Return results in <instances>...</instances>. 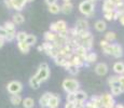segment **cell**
I'll use <instances>...</instances> for the list:
<instances>
[{"mask_svg": "<svg viewBox=\"0 0 124 108\" xmlns=\"http://www.w3.org/2000/svg\"><path fill=\"white\" fill-rule=\"evenodd\" d=\"M43 37H44V40L46 42H54L56 40V38H57V33L51 32V30H49V32L44 33Z\"/></svg>", "mask_w": 124, "mask_h": 108, "instance_id": "17", "label": "cell"}, {"mask_svg": "<svg viewBox=\"0 0 124 108\" xmlns=\"http://www.w3.org/2000/svg\"><path fill=\"white\" fill-rule=\"evenodd\" d=\"M94 27H95V29H96L97 32H99V33H102V32H105V30H106V28H107L106 22H105V21H102V20H99V21H97L96 23H95Z\"/></svg>", "mask_w": 124, "mask_h": 108, "instance_id": "21", "label": "cell"}, {"mask_svg": "<svg viewBox=\"0 0 124 108\" xmlns=\"http://www.w3.org/2000/svg\"><path fill=\"white\" fill-rule=\"evenodd\" d=\"M123 2H124V0H123Z\"/></svg>", "mask_w": 124, "mask_h": 108, "instance_id": "51", "label": "cell"}, {"mask_svg": "<svg viewBox=\"0 0 124 108\" xmlns=\"http://www.w3.org/2000/svg\"><path fill=\"white\" fill-rule=\"evenodd\" d=\"M75 95H76V100H78V102H83L84 103L85 100H86V98H87V94L82 90H79L78 92H76Z\"/></svg>", "mask_w": 124, "mask_h": 108, "instance_id": "22", "label": "cell"}, {"mask_svg": "<svg viewBox=\"0 0 124 108\" xmlns=\"http://www.w3.org/2000/svg\"><path fill=\"white\" fill-rule=\"evenodd\" d=\"M32 1H35V0H27V2H32Z\"/></svg>", "mask_w": 124, "mask_h": 108, "instance_id": "50", "label": "cell"}, {"mask_svg": "<svg viewBox=\"0 0 124 108\" xmlns=\"http://www.w3.org/2000/svg\"><path fill=\"white\" fill-rule=\"evenodd\" d=\"M54 62H55V64L57 65V66H66V64L69 62V59L67 58V57L65 56H62V55H58L57 57H55L54 58Z\"/></svg>", "mask_w": 124, "mask_h": 108, "instance_id": "20", "label": "cell"}, {"mask_svg": "<svg viewBox=\"0 0 124 108\" xmlns=\"http://www.w3.org/2000/svg\"><path fill=\"white\" fill-rule=\"evenodd\" d=\"M96 59H97V54L94 53V52H90V53H87V55H86L85 62H86L87 64H92V63H95Z\"/></svg>", "mask_w": 124, "mask_h": 108, "instance_id": "27", "label": "cell"}, {"mask_svg": "<svg viewBox=\"0 0 124 108\" xmlns=\"http://www.w3.org/2000/svg\"><path fill=\"white\" fill-rule=\"evenodd\" d=\"M111 89V94L113 95V96H118V95L122 94L123 91L121 88H110Z\"/></svg>", "mask_w": 124, "mask_h": 108, "instance_id": "34", "label": "cell"}, {"mask_svg": "<svg viewBox=\"0 0 124 108\" xmlns=\"http://www.w3.org/2000/svg\"><path fill=\"white\" fill-rule=\"evenodd\" d=\"M95 73L98 76H105L108 73V66L105 63H99L95 66Z\"/></svg>", "mask_w": 124, "mask_h": 108, "instance_id": "8", "label": "cell"}, {"mask_svg": "<svg viewBox=\"0 0 124 108\" xmlns=\"http://www.w3.org/2000/svg\"><path fill=\"white\" fill-rule=\"evenodd\" d=\"M10 102L14 106H18L20 104L23 103V98L20 94H14V95H11L10 96Z\"/></svg>", "mask_w": 124, "mask_h": 108, "instance_id": "19", "label": "cell"}, {"mask_svg": "<svg viewBox=\"0 0 124 108\" xmlns=\"http://www.w3.org/2000/svg\"><path fill=\"white\" fill-rule=\"evenodd\" d=\"M27 36L28 35L25 32H18L16 33V40H17V42H24L27 39Z\"/></svg>", "mask_w": 124, "mask_h": 108, "instance_id": "30", "label": "cell"}, {"mask_svg": "<svg viewBox=\"0 0 124 108\" xmlns=\"http://www.w3.org/2000/svg\"><path fill=\"white\" fill-rule=\"evenodd\" d=\"M53 96V94L50 92H45L44 94L41 95V97L39 98V105L41 108H47L49 107V103H50V100L51 97Z\"/></svg>", "mask_w": 124, "mask_h": 108, "instance_id": "7", "label": "cell"}, {"mask_svg": "<svg viewBox=\"0 0 124 108\" xmlns=\"http://www.w3.org/2000/svg\"><path fill=\"white\" fill-rule=\"evenodd\" d=\"M7 36H8V33H7L6 29H4V27H3V26H2V27H0V38L6 39Z\"/></svg>", "mask_w": 124, "mask_h": 108, "instance_id": "36", "label": "cell"}, {"mask_svg": "<svg viewBox=\"0 0 124 108\" xmlns=\"http://www.w3.org/2000/svg\"><path fill=\"white\" fill-rule=\"evenodd\" d=\"M114 14H116V11L114 12H104V17H105V20H107V21H112V20H114Z\"/></svg>", "mask_w": 124, "mask_h": 108, "instance_id": "32", "label": "cell"}, {"mask_svg": "<svg viewBox=\"0 0 124 108\" xmlns=\"http://www.w3.org/2000/svg\"><path fill=\"white\" fill-rule=\"evenodd\" d=\"M101 102L102 108H114L116 107V100H114V98H113V95L109 94V93L101 95Z\"/></svg>", "mask_w": 124, "mask_h": 108, "instance_id": "4", "label": "cell"}, {"mask_svg": "<svg viewBox=\"0 0 124 108\" xmlns=\"http://www.w3.org/2000/svg\"><path fill=\"white\" fill-rule=\"evenodd\" d=\"M38 78V80L40 82H44L49 79L50 77V68H49V65L46 63H41L39 65V68H38L37 74L35 75Z\"/></svg>", "mask_w": 124, "mask_h": 108, "instance_id": "2", "label": "cell"}, {"mask_svg": "<svg viewBox=\"0 0 124 108\" xmlns=\"http://www.w3.org/2000/svg\"><path fill=\"white\" fill-rule=\"evenodd\" d=\"M113 71L116 74H118L119 76L124 75V63H122V62H116V63H114Z\"/></svg>", "mask_w": 124, "mask_h": 108, "instance_id": "15", "label": "cell"}, {"mask_svg": "<svg viewBox=\"0 0 124 108\" xmlns=\"http://www.w3.org/2000/svg\"><path fill=\"white\" fill-rule=\"evenodd\" d=\"M65 108H76V104H75V102H66V104H65Z\"/></svg>", "mask_w": 124, "mask_h": 108, "instance_id": "39", "label": "cell"}, {"mask_svg": "<svg viewBox=\"0 0 124 108\" xmlns=\"http://www.w3.org/2000/svg\"><path fill=\"white\" fill-rule=\"evenodd\" d=\"M62 86H63L64 91H65L67 94L69 93H76L79 91L80 89V83L78 80L76 79H65L62 83Z\"/></svg>", "mask_w": 124, "mask_h": 108, "instance_id": "1", "label": "cell"}, {"mask_svg": "<svg viewBox=\"0 0 124 108\" xmlns=\"http://www.w3.org/2000/svg\"><path fill=\"white\" fill-rule=\"evenodd\" d=\"M79 10H80V12L83 14V15L89 16V17H90V16H92L93 14H94V12H95L94 3L84 0V1H82L79 4Z\"/></svg>", "mask_w": 124, "mask_h": 108, "instance_id": "3", "label": "cell"}, {"mask_svg": "<svg viewBox=\"0 0 124 108\" xmlns=\"http://www.w3.org/2000/svg\"><path fill=\"white\" fill-rule=\"evenodd\" d=\"M49 12L51 14H58L61 12V6L57 3H54L52 6H49Z\"/></svg>", "mask_w": 124, "mask_h": 108, "instance_id": "28", "label": "cell"}, {"mask_svg": "<svg viewBox=\"0 0 124 108\" xmlns=\"http://www.w3.org/2000/svg\"><path fill=\"white\" fill-rule=\"evenodd\" d=\"M112 44H113V54H112V56L116 57V58H119V57H121L123 55L122 47H121L120 44H118V43H112Z\"/></svg>", "mask_w": 124, "mask_h": 108, "instance_id": "14", "label": "cell"}, {"mask_svg": "<svg viewBox=\"0 0 124 108\" xmlns=\"http://www.w3.org/2000/svg\"><path fill=\"white\" fill-rule=\"evenodd\" d=\"M13 9L16 11H22L27 3V0H11Z\"/></svg>", "mask_w": 124, "mask_h": 108, "instance_id": "11", "label": "cell"}, {"mask_svg": "<svg viewBox=\"0 0 124 108\" xmlns=\"http://www.w3.org/2000/svg\"><path fill=\"white\" fill-rule=\"evenodd\" d=\"M4 42H6V39H3V38H0V49L3 47Z\"/></svg>", "mask_w": 124, "mask_h": 108, "instance_id": "45", "label": "cell"}, {"mask_svg": "<svg viewBox=\"0 0 124 108\" xmlns=\"http://www.w3.org/2000/svg\"><path fill=\"white\" fill-rule=\"evenodd\" d=\"M119 21H120V24H121V25L124 26V13L120 15V17H119Z\"/></svg>", "mask_w": 124, "mask_h": 108, "instance_id": "43", "label": "cell"}, {"mask_svg": "<svg viewBox=\"0 0 124 108\" xmlns=\"http://www.w3.org/2000/svg\"><path fill=\"white\" fill-rule=\"evenodd\" d=\"M111 44V43L110 42H109V41H107V40H101V47L102 48V49H105V48H107V47H108V45H110Z\"/></svg>", "mask_w": 124, "mask_h": 108, "instance_id": "38", "label": "cell"}, {"mask_svg": "<svg viewBox=\"0 0 124 108\" xmlns=\"http://www.w3.org/2000/svg\"><path fill=\"white\" fill-rule=\"evenodd\" d=\"M116 10V4L112 1L109 0H105L104 4H102V11L104 12H114Z\"/></svg>", "mask_w": 124, "mask_h": 108, "instance_id": "9", "label": "cell"}, {"mask_svg": "<svg viewBox=\"0 0 124 108\" xmlns=\"http://www.w3.org/2000/svg\"><path fill=\"white\" fill-rule=\"evenodd\" d=\"M4 4L8 9H13V6H12V2L11 0H4Z\"/></svg>", "mask_w": 124, "mask_h": 108, "instance_id": "40", "label": "cell"}, {"mask_svg": "<svg viewBox=\"0 0 124 108\" xmlns=\"http://www.w3.org/2000/svg\"><path fill=\"white\" fill-rule=\"evenodd\" d=\"M7 90L8 92L10 93L11 95H14V94H20L23 90V84L17 80H13L11 82L8 83L7 85Z\"/></svg>", "mask_w": 124, "mask_h": 108, "instance_id": "5", "label": "cell"}, {"mask_svg": "<svg viewBox=\"0 0 124 108\" xmlns=\"http://www.w3.org/2000/svg\"><path fill=\"white\" fill-rule=\"evenodd\" d=\"M50 30L56 33V23H52L51 25H50Z\"/></svg>", "mask_w": 124, "mask_h": 108, "instance_id": "41", "label": "cell"}, {"mask_svg": "<svg viewBox=\"0 0 124 108\" xmlns=\"http://www.w3.org/2000/svg\"><path fill=\"white\" fill-rule=\"evenodd\" d=\"M116 39V33H113V32H107L106 33H105V40H107V41L111 42V41H114Z\"/></svg>", "mask_w": 124, "mask_h": 108, "instance_id": "29", "label": "cell"}, {"mask_svg": "<svg viewBox=\"0 0 124 108\" xmlns=\"http://www.w3.org/2000/svg\"><path fill=\"white\" fill-rule=\"evenodd\" d=\"M3 27L4 29L7 30V33H16L15 32V24L13 22H6L3 24Z\"/></svg>", "mask_w": 124, "mask_h": 108, "instance_id": "26", "label": "cell"}, {"mask_svg": "<svg viewBox=\"0 0 124 108\" xmlns=\"http://www.w3.org/2000/svg\"><path fill=\"white\" fill-rule=\"evenodd\" d=\"M38 51H43V49H42V45H39V47H38Z\"/></svg>", "mask_w": 124, "mask_h": 108, "instance_id": "47", "label": "cell"}, {"mask_svg": "<svg viewBox=\"0 0 124 108\" xmlns=\"http://www.w3.org/2000/svg\"><path fill=\"white\" fill-rule=\"evenodd\" d=\"M22 105L24 108H34L35 100H34V98H31V97H26L23 100Z\"/></svg>", "mask_w": 124, "mask_h": 108, "instance_id": "25", "label": "cell"}, {"mask_svg": "<svg viewBox=\"0 0 124 108\" xmlns=\"http://www.w3.org/2000/svg\"><path fill=\"white\" fill-rule=\"evenodd\" d=\"M75 28L78 32V33L85 32V30H89V22L86 20H84V18H80V20H78L77 23H76Z\"/></svg>", "mask_w": 124, "mask_h": 108, "instance_id": "6", "label": "cell"}, {"mask_svg": "<svg viewBox=\"0 0 124 108\" xmlns=\"http://www.w3.org/2000/svg\"><path fill=\"white\" fill-rule=\"evenodd\" d=\"M86 1H90V2H92V3H94V2H96L97 0H86Z\"/></svg>", "mask_w": 124, "mask_h": 108, "instance_id": "48", "label": "cell"}, {"mask_svg": "<svg viewBox=\"0 0 124 108\" xmlns=\"http://www.w3.org/2000/svg\"><path fill=\"white\" fill-rule=\"evenodd\" d=\"M66 102H76V95L75 93H69L66 96Z\"/></svg>", "mask_w": 124, "mask_h": 108, "instance_id": "35", "label": "cell"}, {"mask_svg": "<svg viewBox=\"0 0 124 108\" xmlns=\"http://www.w3.org/2000/svg\"><path fill=\"white\" fill-rule=\"evenodd\" d=\"M114 108H124V105H122V104H116Z\"/></svg>", "mask_w": 124, "mask_h": 108, "instance_id": "46", "label": "cell"}, {"mask_svg": "<svg viewBox=\"0 0 124 108\" xmlns=\"http://www.w3.org/2000/svg\"><path fill=\"white\" fill-rule=\"evenodd\" d=\"M36 42H37V37L35 35H28L27 36V39H26V43L31 47V45H35Z\"/></svg>", "mask_w": 124, "mask_h": 108, "instance_id": "31", "label": "cell"}, {"mask_svg": "<svg viewBox=\"0 0 124 108\" xmlns=\"http://www.w3.org/2000/svg\"><path fill=\"white\" fill-rule=\"evenodd\" d=\"M59 104H61V97L56 94H53V96L51 97L49 103V107L47 108H58Z\"/></svg>", "mask_w": 124, "mask_h": 108, "instance_id": "12", "label": "cell"}, {"mask_svg": "<svg viewBox=\"0 0 124 108\" xmlns=\"http://www.w3.org/2000/svg\"><path fill=\"white\" fill-rule=\"evenodd\" d=\"M17 47H18V49H20V51L22 52V53H24V54H27L28 52H29V50H30V45L28 44V43H26V41L17 42Z\"/></svg>", "mask_w": 124, "mask_h": 108, "instance_id": "24", "label": "cell"}, {"mask_svg": "<svg viewBox=\"0 0 124 108\" xmlns=\"http://www.w3.org/2000/svg\"><path fill=\"white\" fill-rule=\"evenodd\" d=\"M73 53H75L76 55H78L79 57H81V58L85 59L86 58V55H87V50L85 49L83 45H80V47H78L77 49L73 51Z\"/></svg>", "mask_w": 124, "mask_h": 108, "instance_id": "13", "label": "cell"}, {"mask_svg": "<svg viewBox=\"0 0 124 108\" xmlns=\"http://www.w3.org/2000/svg\"><path fill=\"white\" fill-rule=\"evenodd\" d=\"M12 22H13L15 25H22V24L25 22V17H24V15L22 13H15L13 15V17H12Z\"/></svg>", "mask_w": 124, "mask_h": 108, "instance_id": "16", "label": "cell"}, {"mask_svg": "<svg viewBox=\"0 0 124 108\" xmlns=\"http://www.w3.org/2000/svg\"><path fill=\"white\" fill-rule=\"evenodd\" d=\"M102 51H104V53L107 54V55H112V54H113V44L111 43V44L108 45L107 48L102 49Z\"/></svg>", "mask_w": 124, "mask_h": 108, "instance_id": "33", "label": "cell"}, {"mask_svg": "<svg viewBox=\"0 0 124 108\" xmlns=\"http://www.w3.org/2000/svg\"><path fill=\"white\" fill-rule=\"evenodd\" d=\"M109 1H112V2H114V3L118 6V4H120V3H122L123 2V0H109Z\"/></svg>", "mask_w": 124, "mask_h": 108, "instance_id": "44", "label": "cell"}, {"mask_svg": "<svg viewBox=\"0 0 124 108\" xmlns=\"http://www.w3.org/2000/svg\"><path fill=\"white\" fill-rule=\"evenodd\" d=\"M57 0H44V2L47 4V6H52V4L56 3Z\"/></svg>", "mask_w": 124, "mask_h": 108, "instance_id": "42", "label": "cell"}, {"mask_svg": "<svg viewBox=\"0 0 124 108\" xmlns=\"http://www.w3.org/2000/svg\"><path fill=\"white\" fill-rule=\"evenodd\" d=\"M40 84H41V82L38 80V78L36 76H32L31 78L29 79V85H30V88L31 89L38 90V89L40 88Z\"/></svg>", "mask_w": 124, "mask_h": 108, "instance_id": "23", "label": "cell"}, {"mask_svg": "<svg viewBox=\"0 0 124 108\" xmlns=\"http://www.w3.org/2000/svg\"><path fill=\"white\" fill-rule=\"evenodd\" d=\"M119 82H120V86L122 89V91L124 92V75L119 76Z\"/></svg>", "mask_w": 124, "mask_h": 108, "instance_id": "37", "label": "cell"}, {"mask_svg": "<svg viewBox=\"0 0 124 108\" xmlns=\"http://www.w3.org/2000/svg\"><path fill=\"white\" fill-rule=\"evenodd\" d=\"M64 2H70V0H63Z\"/></svg>", "mask_w": 124, "mask_h": 108, "instance_id": "49", "label": "cell"}, {"mask_svg": "<svg viewBox=\"0 0 124 108\" xmlns=\"http://www.w3.org/2000/svg\"><path fill=\"white\" fill-rule=\"evenodd\" d=\"M65 68H66V70H67L68 73L70 74V75H72V76L78 75V74H79V70H80V69H79L80 67H78V66H76V65H73L70 61H69L68 63L66 64Z\"/></svg>", "mask_w": 124, "mask_h": 108, "instance_id": "10", "label": "cell"}, {"mask_svg": "<svg viewBox=\"0 0 124 108\" xmlns=\"http://www.w3.org/2000/svg\"><path fill=\"white\" fill-rule=\"evenodd\" d=\"M72 3L71 2H64L61 6V12H63L64 14H69L71 11H72Z\"/></svg>", "mask_w": 124, "mask_h": 108, "instance_id": "18", "label": "cell"}]
</instances>
